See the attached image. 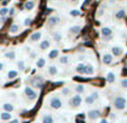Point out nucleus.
Listing matches in <instances>:
<instances>
[{"instance_id": "f257e3e1", "label": "nucleus", "mask_w": 127, "mask_h": 123, "mask_svg": "<svg viewBox=\"0 0 127 123\" xmlns=\"http://www.w3.org/2000/svg\"><path fill=\"white\" fill-rule=\"evenodd\" d=\"M113 105H114V108L116 109L117 111H123L125 110L127 108V100L125 96H123V95H118V96H116L114 99V101H113Z\"/></svg>"}, {"instance_id": "f03ea898", "label": "nucleus", "mask_w": 127, "mask_h": 123, "mask_svg": "<svg viewBox=\"0 0 127 123\" xmlns=\"http://www.w3.org/2000/svg\"><path fill=\"white\" fill-rule=\"evenodd\" d=\"M83 103V97H81L80 94H76V95H72L71 99L69 100V106L72 109H77Z\"/></svg>"}, {"instance_id": "7ed1b4c3", "label": "nucleus", "mask_w": 127, "mask_h": 123, "mask_svg": "<svg viewBox=\"0 0 127 123\" xmlns=\"http://www.w3.org/2000/svg\"><path fill=\"white\" fill-rule=\"evenodd\" d=\"M49 105H50V108L54 109V110H59L63 106V102H62V100H60V97L51 96L50 100H49Z\"/></svg>"}, {"instance_id": "20e7f679", "label": "nucleus", "mask_w": 127, "mask_h": 123, "mask_svg": "<svg viewBox=\"0 0 127 123\" xmlns=\"http://www.w3.org/2000/svg\"><path fill=\"white\" fill-rule=\"evenodd\" d=\"M100 36L103 39L108 40L109 38H112V36H113V29L110 28V27H107V26L101 27L100 28Z\"/></svg>"}, {"instance_id": "39448f33", "label": "nucleus", "mask_w": 127, "mask_h": 123, "mask_svg": "<svg viewBox=\"0 0 127 123\" xmlns=\"http://www.w3.org/2000/svg\"><path fill=\"white\" fill-rule=\"evenodd\" d=\"M25 95L27 96V99H28L29 101H35L38 96L37 92L33 91L30 86H26V87H25Z\"/></svg>"}, {"instance_id": "423d86ee", "label": "nucleus", "mask_w": 127, "mask_h": 123, "mask_svg": "<svg viewBox=\"0 0 127 123\" xmlns=\"http://www.w3.org/2000/svg\"><path fill=\"white\" fill-rule=\"evenodd\" d=\"M110 54L115 57H122L124 55V48L122 46H117V45L112 46L110 47Z\"/></svg>"}, {"instance_id": "0eeeda50", "label": "nucleus", "mask_w": 127, "mask_h": 123, "mask_svg": "<svg viewBox=\"0 0 127 123\" xmlns=\"http://www.w3.org/2000/svg\"><path fill=\"white\" fill-rule=\"evenodd\" d=\"M101 62H103L104 65H112L113 62H114V56L110 53H104L101 56Z\"/></svg>"}, {"instance_id": "6e6552de", "label": "nucleus", "mask_w": 127, "mask_h": 123, "mask_svg": "<svg viewBox=\"0 0 127 123\" xmlns=\"http://www.w3.org/2000/svg\"><path fill=\"white\" fill-rule=\"evenodd\" d=\"M87 117L90 121H95V120L99 119V117H100V111L99 110H90L89 112L87 113Z\"/></svg>"}, {"instance_id": "1a4fd4ad", "label": "nucleus", "mask_w": 127, "mask_h": 123, "mask_svg": "<svg viewBox=\"0 0 127 123\" xmlns=\"http://www.w3.org/2000/svg\"><path fill=\"white\" fill-rule=\"evenodd\" d=\"M59 22H60V17L59 16H50V17L48 18V20H47V24H48L50 27L57 26Z\"/></svg>"}, {"instance_id": "9d476101", "label": "nucleus", "mask_w": 127, "mask_h": 123, "mask_svg": "<svg viewBox=\"0 0 127 123\" xmlns=\"http://www.w3.org/2000/svg\"><path fill=\"white\" fill-rule=\"evenodd\" d=\"M41 39V33L40 31H36V33L31 34V36L29 37V40L31 43H36V42H39Z\"/></svg>"}, {"instance_id": "9b49d317", "label": "nucleus", "mask_w": 127, "mask_h": 123, "mask_svg": "<svg viewBox=\"0 0 127 123\" xmlns=\"http://www.w3.org/2000/svg\"><path fill=\"white\" fill-rule=\"evenodd\" d=\"M85 70H86V64L84 63L77 64L76 67H75V72L78 73V74H85Z\"/></svg>"}, {"instance_id": "f8f14e48", "label": "nucleus", "mask_w": 127, "mask_h": 123, "mask_svg": "<svg viewBox=\"0 0 127 123\" xmlns=\"http://www.w3.org/2000/svg\"><path fill=\"white\" fill-rule=\"evenodd\" d=\"M81 30V26L80 25H74V26H71L69 28V34L70 35H77V34H79Z\"/></svg>"}, {"instance_id": "ddd939ff", "label": "nucleus", "mask_w": 127, "mask_h": 123, "mask_svg": "<svg viewBox=\"0 0 127 123\" xmlns=\"http://www.w3.org/2000/svg\"><path fill=\"white\" fill-rule=\"evenodd\" d=\"M49 47H50V40L49 39H44L42 42H40L39 48L41 49V51H47Z\"/></svg>"}, {"instance_id": "4468645a", "label": "nucleus", "mask_w": 127, "mask_h": 123, "mask_svg": "<svg viewBox=\"0 0 127 123\" xmlns=\"http://www.w3.org/2000/svg\"><path fill=\"white\" fill-rule=\"evenodd\" d=\"M41 123H55V119L51 114H45L41 118Z\"/></svg>"}, {"instance_id": "2eb2a0df", "label": "nucleus", "mask_w": 127, "mask_h": 123, "mask_svg": "<svg viewBox=\"0 0 127 123\" xmlns=\"http://www.w3.org/2000/svg\"><path fill=\"white\" fill-rule=\"evenodd\" d=\"M106 81L109 84H113L115 81H116V75H115L114 72H108L106 74Z\"/></svg>"}, {"instance_id": "dca6fc26", "label": "nucleus", "mask_w": 127, "mask_h": 123, "mask_svg": "<svg viewBox=\"0 0 127 123\" xmlns=\"http://www.w3.org/2000/svg\"><path fill=\"white\" fill-rule=\"evenodd\" d=\"M85 74L88 75V76H92V75L95 74V67L92 65V64H87V65H86Z\"/></svg>"}, {"instance_id": "f3484780", "label": "nucleus", "mask_w": 127, "mask_h": 123, "mask_svg": "<svg viewBox=\"0 0 127 123\" xmlns=\"http://www.w3.org/2000/svg\"><path fill=\"white\" fill-rule=\"evenodd\" d=\"M53 39L55 40L56 43H60L63 40V34L60 31H54L53 33Z\"/></svg>"}, {"instance_id": "a211bd4d", "label": "nucleus", "mask_w": 127, "mask_h": 123, "mask_svg": "<svg viewBox=\"0 0 127 123\" xmlns=\"http://www.w3.org/2000/svg\"><path fill=\"white\" fill-rule=\"evenodd\" d=\"M75 92H76V94H84L85 93V91H86V88H85V86L84 85H81V84H77V85H75Z\"/></svg>"}, {"instance_id": "6ab92c4d", "label": "nucleus", "mask_w": 127, "mask_h": 123, "mask_svg": "<svg viewBox=\"0 0 127 123\" xmlns=\"http://www.w3.org/2000/svg\"><path fill=\"white\" fill-rule=\"evenodd\" d=\"M48 74L50 75V76H56V75L58 74V68L57 66L55 65H50L48 67Z\"/></svg>"}, {"instance_id": "aec40b11", "label": "nucleus", "mask_w": 127, "mask_h": 123, "mask_svg": "<svg viewBox=\"0 0 127 123\" xmlns=\"http://www.w3.org/2000/svg\"><path fill=\"white\" fill-rule=\"evenodd\" d=\"M58 56H59V49H57V48L50 51L48 54V57L50 58V60H55V58H57Z\"/></svg>"}, {"instance_id": "412c9836", "label": "nucleus", "mask_w": 127, "mask_h": 123, "mask_svg": "<svg viewBox=\"0 0 127 123\" xmlns=\"http://www.w3.org/2000/svg\"><path fill=\"white\" fill-rule=\"evenodd\" d=\"M32 84H33V86L37 88H42V86H44V82H42L41 78H33Z\"/></svg>"}, {"instance_id": "4be33fe9", "label": "nucleus", "mask_w": 127, "mask_h": 123, "mask_svg": "<svg viewBox=\"0 0 127 123\" xmlns=\"http://www.w3.org/2000/svg\"><path fill=\"white\" fill-rule=\"evenodd\" d=\"M126 16V12L125 10H123V9H121V10H117L116 12H115V18H116L117 20H122L124 17Z\"/></svg>"}, {"instance_id": "5701e85b", "label": "nucleus", "mask_w": 127, "mask_h": 123, "mask_svg": "<svg viewBox=\"0 0 127 123\" xmlns=\"http://www.w3.org/2000/svg\"><path fill=\"white\" fill-rule=\"evenodd\" d=\"M35 8V1L33 0H28V1H26V3H25V9L28 11L32 10V9Z\"/></svg>"}, {"instance_id": "b1692460", "label": "nucleus", "mask_w": 127, "mask_h": 123, "mask_svg": "<svg viewBox=\"0 0 127 123\" xmlns=\"http://www.w3.org/2000/svg\"><path fill=\"white\" fill-rule=\"evenodd\" d=\"M36 65H37L38 68H44L45 65H46V60H45L44 57H40L37 60V63H36Z\"/></svg>"}, {"instance_id": "393cba45", "label": "nucleus", "mask_w": 127, "mask_h": 123, "mask_svg": "<svg viewBox=\"0 0 127 123\" xmlns=\"http://www.w3.org/2000/svg\"><path fill=\"white\" fill-rule=\"evenodd\" d=\"M84 101H85V103L87 104V105H93V104L95 103V100L92 97V95H87V96L84 99Z\"/></svg>"}, {"instance_id": "a878e982", "label": "nucleus", "mask_w": 127, "mask_h": 123, "mask_svg": "<svg viewBox=\"0 0 127 123\" xmlns=\"http://www.w3.org/2000/svg\"><path fill=\"white\" fill-rule=\"evenodd\" d=\"M3 110H4V112H8V113L12 112V111H13L12 104H10V103H4V104H3Z\"/></svg>"}, {"instance_id": "bb28decb", "label": "nucleus", "mask_w": 127, "mask_h": 123, "mask_svg": "<svg viewBox=\"0 0 127 123\" xmlns=\"http://www.w3.org/2000/svg\"><path fill=\"white\" fill-rule=\"evenodd\" d=\"M59 63L63 64V65H65V64H68V63H69V56H68V55H63V56H60Z\"/></svg>"}, {"instance_id": "cd10ccee", "label": "nucleus", "mask_w": 127, "mask_h": 123, "mask_svg": "<svg viewBox=\"0 0 127 123\" xmlns=\"http://www.w3.org/2000/svg\"><path fill=\"white\" fill-rule=\"evenodd\" d=\"M62 94L64 96H70V94H71V90H70L69 87H63L62 88Z\"/></svg>"}, {"instance_id": "c85d7f7f", "label": "nucleus", "mask_w": 127, "mask_h": 123, "mask_svg": "<svg viewBox=\"0 0 127 123\" xmlns=\"http://www.w3.org/2000/svg\"><path fill=\"white\" fill-rule=\"evenodd\" d=\"M18 31H19V26H18L17 24H12L11 25V27H10V33L12 34H17Z\"/></svg>"}, {"instance_id": "c756f323", "label": "nucleus", "mask_w": 127, "mask_h": 123, "mask_svg": "<svg viewBox=\"0 0 127 123\" xmlns=\"http://www.w3.org/2000/svg\"><path fill=\"white\" fill-rule=\"evenodd\" d=\"M4 56H6L8 60H15L16 58V53L13 51H10V52H8V53L4 54Z\"/></svg>"}, {"instance_id": "7c9ffc66", "label": "nucleus", "mask_w": 127, "mask_h": 123, "mask_svg": "<svg viewBox=\"0 0 127 123\" xmlns=\"http://www.w3.org/2000/svg\"><path fill=\"white\" fill-rule=\"evenodd\" d=\"M1 119L3 120V121H8V120L11 119V114H10V113H8V112L1 113Z\"/></svg>"}, {"instance_id": "2f4dec72", "label": "nucleus", "mask_w": 127, "mask_h": 123, "mask_svg": "<svg viewBox=\"0 0 127 123\" xmlns=\"http://www.w3.org/2000/svg\"><path fill=\"white\" fill-rule=\"evenodd\" d=\"M17 67L19 68V70H25V68H26L25 62L24 61H18L17 62Z\"/></svg>"}, {"instance_id": "473e14b6", "label": "nucleus", "mask_w": 127, "mask_h": 123, "mask_svg": "<svg viewBox=\"0 0 127 123\" xmlns=\"http://www.w3.org/2000/svg\"><path fill=\"white\" fill-rule=\"evenodd\" d=\"M18 76V72L17 70H10V72L8 73V78H16V77Z\"/></svg>"}, {"instance_id": "72a5a7b5", "label": "nucleus", "mask_w": 127, "mask_h": 123, "mask_svg": "<svg viewBox=\"0 0 127 123\" xmlns=\"http://www.w3.org/2000/svg\"><path fill=\"white\" fill-rule=\"evenodd\" d=\"M119 84H121V87H122V88H124V90H127V78L121 79Z\"/></svg>"}, {"instance_id": "f704fd0d", "label": "nucleus", "mask_w": 127, "mask_h": 123, "mask_svg": "<svg viewBox=\"0 0 127 123\" xmlns=\"http://www.w3.org/2000/svg\"><path fill=\"white\" fill-rule=\"evenodd\" d=\"M90 95H92V97L95 100V101L99 99V92H97V91H94V92H92V93H90Z\"/></svg>"}, {"instance_id": "c9c22d12", "label": "nucleus", "mask_w": 127, "mask_h": 123, "mask_svg": "<svg viewBox=\"0 0 127 123\" xmlns=\"http://www.w3.org/2000/svg\"><path fill=\"white\" fill-rule=\"evenodd\" d=\"M79 15H80V11L79 10H71L70 11V16H71V17H78Z\"/></svg>"}, {"instance_id": "e433bc0d", "label": "nucleus", "mask_w": 127, "mask_h": 123, "mask_svg": "<svg viewBox=\"0 0 127 123\" xmlns=\"http://www.w3.org/2000/svg\"><path fill=\"white\" fill-rule=\"evenodd\" d=\"M7 13H8V8H1L0 9V16H6Z\"/></svg>"}, {"instance_id": "4c0bfd02", "label": "nucleus", "mask_w": 127, "mask_h": 123, "mask_svg": "<svg viewBox=\"0 0 127 123\" xmlns=\"http://www.w3.org/2000/svg\"><path fill=\"white\" fill-rule=\"evenodd\" d=\"M30 24H31V18H26V19L24 20V25L25 26H30Z\"/></svg>"}, {"instance_id": "58836bf2", "label": "nucleus", "mask_w": 127, "mask_h": 123, "mask_svg": "<svg viewBox=\"0 0 127 123\" xmlns=\"http://www.w3.org/2000/svg\"><path fill=\"white\" fill-rule=\"evenodd\" d=\"M104 13H105V11H104V9L99 8L98 10H97V16H98V17H100V16H103Z\"/></svg>"}, {"instance_id": "ea45409f", "label": "nucleus", "mask_w": 127, "mask_h": 123, "mask_svg": "<svg viewBox=\"0 0 127 123\" xmlns=\"http://www.w3.org/2000/svg\"><path fill=\"white\" fill-rule=\"evenodd\" d=\"M36 56H37V53H36V52H30V57L31 58H35Z\"/></svg>"}, {"instance_id": "a19ab883", "label": "nucleus", "mask_w": 127, "mask_h": 123, "mask_svg": "<svg viewBox=\"0 0 127 123\" xmlns=\"http://www.w3.org/2000/svg\"><path fill=\"white\" fill-rule=\"evenodd\" d=\"M13 13H15V9H10V10H9V15L10 16H13Z\"/></svg>"}, {"instance_id": "79ce46f5", "label": "nucleus", "mask_w": 127, "mask_h": 123, "mask_svg": "<svg viewBox=\"0 0 127 123\" xmlns=\"http://www.w3.org/2000/svg\"><path fill=\"white\" fill-rule=\"evenodd\" d=\"M99 123H108V120L107 119H101L100 121H99Z\"/></svg>"}, {"instance_id": "37998d69", "label": "nucleus", "mask_w": 127, "mask_h": 123, "mask_svg": "<svg viewBox=\"0 0 127 123\" xmlns=\"http://www.w3.org/2000/svg\"><path fill=\"white\" fill-rule=\"evenodd\" d=\"M9 123H19V121L18 120H12V121H10Z\"/></svg>"}, {"instance_id": "c03bdc74", "label": "nucleus", "mask_w": 127, "mask_h": 123, "mask_svg": "<svg viewBox=\"0 0 127 123\" xmlns=\"http://www.w3.org/2000/svg\"><path fill=\"white\" fill-rule=\"evenodd\" d=\"M89 1H90V0H86V1H85V2H84V3H83V4H84V6H86V4H87V3H88V2H89Z\"/></svg>"}, {"instance_id": "a18cd8bd", "label": "nucleus", "mask_w": 127, "mask_h": 123, "mask_svg": "<svg viewBox=\"0 0 127 123\" xmlns=\"http://www.w3.org/2000/svg\"><path fill=\"white\" fill-rule=\"evenodd\" d=\"M2 68H3V64H2V63H0V70H1Z\"/></svg>"}, {"instance_id": "49530a36", "label": "nucleus", "mask_w": 127, "mask_h": 123, "mask_svg": "<svg viewBox=\"0 0 127 123\" xmlns=\"http://www.w3.org/2000/svg\"><path fill=\"white\" fill-rule=\"evenodd\" d=\"M69 1H71V2H76L77 0H69Z\"/></svg>"}, {"instance_id": "de8ad7c7", "label": "nucleus", "mask_w": 127, "mask_h": 123, "mask_svg": "<svg viewBox=\"0 0 127 123\" xmlns=\"http://www.w3.org/2000/svg\"><path fill=\"white\" fill-rule=\"evenodd\" d=\"M59 1H64V0H59Z\"/></svg>"}, {"instance_id": "09e8293b", "label": "nucleus", "mask_w": 127, "mask_h": 123, "mask_svg": "<svg viewBox=\"0 0 127 123\" xmlns=\"http://www.w3.org/2000/svg\"><path fill=\"white\" fill-rule=\"evenodd\" d=\"M126 65H127V63H126Z\"/></svg>"}, {"instance_id": "8fccbe9b", "label": "nucleus", "mask_w": 127, "mask_h": 123, "mask_svg": "<svg viewBox=\"0 0 127 123\" xmlns=\"http://www.w3.org/2000/svg\"><path fill=\"white\" fill-rule=\"evenodd\" d=\"M126 123H127V122H126Z\"/></svg>"}]
</instances>
